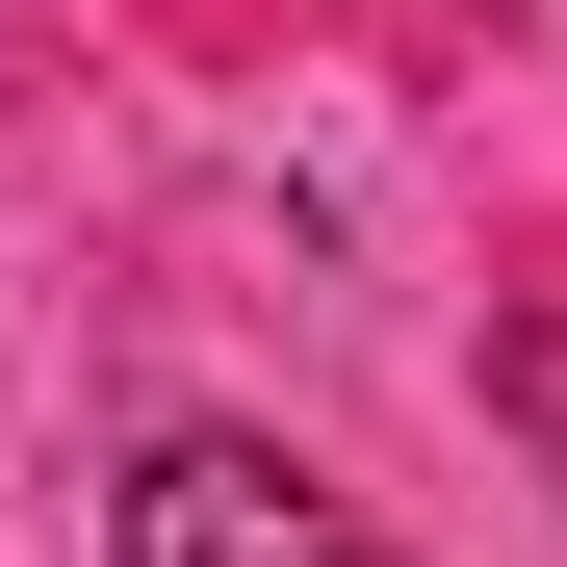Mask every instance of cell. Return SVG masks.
Wrapping results in <instances>:
<instances>
[{
	"label": "cell",
	"instance_id": "6da1fadb",
	"mask_svg": "<svg viewBox=\"0 0 567 567\" xmlns=\"http://www.w3.org/2000/svg\"><path fill=\"white\" fill-rule=\"evenodd\" d=\"M130 567H388L284 439H155L130 464Z\"/></svg>",
	"mask_w": 567,
	"mask_h": 567
}]
</instances>
